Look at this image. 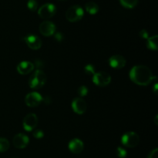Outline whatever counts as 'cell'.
Here are the masks:
<instances>
[{
    "label": "cell",
    "mask_w": 158,
    "mask_h": 158,
    "mask_svg": "<svg viewBox=\"0 0 158 158\" xmlns=\"http://www.w3.org/2000/svg\"><path fill=\"white\" fill-rule=\"evenodd\" d=\"M38 124V118L35 114H29L24 117L23 125L26 131H32Z\"/></svg>",
    "instance_id": "obj_8"
},
{
    "label": "cell",
    "mask_w": 158,
    "mask_h": 158,
    "mask_svg": "<svg viewBox=\"0 0 158 158\" xmlns=\"http://www.w3.org/2000/svg\"><path fill=\"white\" fill-rule=\"evenodd\" d=\"M33 63L29 61H23L17 66V71L19 74L26 75L32 72L34 69Z\"/></svg>",
    "instance_id": "obj_15"
},
{
    "label": "cell",
    "mask_w": 158,
    "mask_h": 158,
    "mask_svg": "<svg viewBox=\"0 0 158 158\" xmlns=\"http://www.w3.org/2000/svg\"><path fill=\"white\" fill-rule=\"evenodd\" d=\"M72 108L75 113L78 114H83L86 112L87 105L86 101L81 97H77L72 101Z\"/></svg>",
    "instance_id": "obj_11"
},
{
    "label": "cell",
    "mask_w": 158,
    "mask_h": 158,
    "mask_svg": "<svg viewBox=\"0 0 158 158\" xmlns=\"http://www.w3.org/2000/svg\"><path fill=\"white\" fill-rule=\"evenodd\" d=\"M126 60L121 55H114L109 59V64L114 69H122L126 65Z\"/></svg>",
    "instance_id": "obj_13"
},
{
    "label": "cell",
    "mask_w": 158,
    "mask_h": 158,
    "mask_svg": "<svg viewBox=\"0 0 158 158\" xmlns=\"http://www.w3.org/2000/svg\"><path fill=\"white\" fill-rule=\"evenodd\" d=\"M43 97L37 92H32L28 94L25 97V103L29 107L38 106L43 101Z\"/></svg>",
    "instance_id": "obj_7"
},
{
    "label": "cell",
    "mask_w": 158,
    "mask_h": 158,
    "mask_svg": "<svg viewBox=\"0 0 158 158\" xmlns=\"http://www.w3.org/2000/svg\"><path fill=\"white\" fill-rule=\"evenodd\" d=\"M121 142L123 146L129 148H133L138 145L139 142H140V137L137 133L130 131L122 136Z\"/></svg>",
    "instance_id": "obj_4"
},
{
    "label": "cell",
    "mask_w": 158,
    "mask_h": 158,
    "mask_svg": "<svg viewBox=\"0 0 158 158\" xmlns=\"http://www.w3.org/2000/svg\"><path fill=\"white\" fill-rule=\"evenodd\" d=\"M117 155L119 158H125L127 155V152L124 148L118 147L117 149Z\"/></svg>",
    "instance_id": "obj_22"
},
{
    "label": "cell",
    "mask_w": 158,
    "mask_h": 158,
    "mask_svg": "<svg viewBox=\"0 0 158 158\" xmlns=\"http://www.w3.org/2000/svg\"><path fill=\"white\" fill-rule=\"evenodd\" d=\"M47 77L42 69H36L29 80V86L32 89H40L46 83Z\"/></svg>",
    "instance_id": "obj_2"
},
{
    "label": "cell",
    "mask_w": 158,
    "mask_h": 158,
    "mask_svg": "<svg viewBox=\"0 0 158 158\" xmlns=\"http://www.w3.org/2000/svg\"><path fill=\"white\" fill-rule=\"evenodd\" d=\"M54 38H55L56 40H57L58 42H62L63 40V35L61 32H57L54 35Z\"/></svg>",
    "instance_id": "obj_28"
},
{
    "label": "cell",
    "mask_w": 158,
    "mask_h": 158,
    "mask_svg": "<svg viewBox=\"0 0 158 158\" xmlns=\"http://www.w3.org/2000/svg\"><path fill=\"white\" fill-rule=\"evenodd\" d=\"M33 136L34 137L37 139H40V138H43V136H44V133H43V131L41 130H35V131L33 132Z\"/></svg>",
    "instance_id": "obj_24"
},
{
    "label": "cell",
    "mask_w": 158,
    "mask_h": 158,
    "mask_svg": "<svg viewBox=\"0 0 158 158\" xmlns=\"http://www.w3.org/2000/svg\"><path fill=\"white\" fill-rule=\"evenodd\" d=\"M56 27L55 24L50 21H44L40 25V33L44 36H51L53 35L56 32Z\"/></svg>",
    "instance_id": "obj_9"
},
{
    "label": "cell",
    "mask_w": 158,
    "mask_h": 158,
    "mask_svg": "<svg viewBox=\"0 0 158 158\" xmlns=\"http://www.w3.org/2000/svg\"><path fill=\"white\" fill-rule=\"evenodd\" d=\"M130 78L139 86H148L157 77H154L149 67L143 65H137L130 71Z\"/></svg>",
    "instance_id": "obj_1"
},
{
    "label": "cell",
    "mask_w": 158,
    "mask_h": 158,
    "mask_svg": "<svg viewBox=\"0 0 158 158\" xmlns=\"http://www.w3.org/2000/svg\"><path fill=\"white\" fill-rule=\"evenodd\" d=\"M43 100L45 102V103H46V104H49V103H51V100H50V98H49V97H46V98L43 99Z\"/></svg>",
    "instance_id": "obj_30"
},
{
    "label": "cell",
    "mask_w": 158,
    "mask_h": 158,
    "mask_svg": "<svg viewBox=\"0 0 158 158\" xmlns=\"http://www.w3.org/2000/svg\"><path fill=\"white\" fill-rule=\"evenodd\" d=\"M84 12L80 6H73L67 9L66 12V18L68 21L75 23L80 21L83 18Z\"/></svg>",
    "instance_id": "obj_3"
},
{
    "label": "cell",
    "mask_w": 158,
    "mask_h": 158,
    "mask_svg": "<svg viewBox=\"0 0 158 158\" xmlns=\"http://www.w3.org/2000/svg\"><path fill=\"white\" fill-rule=\"evenodd\" d=\"M157 87H158V84L156 83L155 84H154V87H153V92L154 93L155 95H157Z\"/></svg>",
    "instance_id": "obj_29"
},
{
    "label": "cell",
    "mask_w": 158,
    "mask_h": 158,
    "mask_svg": "<svg viewBox=\"0 0 158 158\" xmlns=\"http://www.w3.org/2000/svg\"><path fill=\"white\" fill-rule=\"evenodd\" d=\"M9 148V140L4 137H0V153L6 152Z\"/></svg>",
    "instance_id": "obj_19"
},
{
    "label": "cell",
    "mask_w": 158,
    "mask_h": 158,
    "mask_svg": "<svg viewBox=\"0 0 158 158\" xmlns=\"http://www.w3.org/2000/svg\"><path fill=\"white\" fill-rule=\"evenodd\" d=\"M26 45L30 49L36 50L42 46V41L36 35H28L24 38Z\"/></svg>",
    "instance_id": "obj_12"
},
{
    "label": "cell",
    "mask_w": 158,
    "mask_h": 158,
    "mask_svg": "<svg viewBox=\"0 0 158 158\" xmlns=\"http://www.w3.org/2000/svg\"><path fill=\"white\" fill-rule=\"evenodd\" d=\"M12 143L15 148L18 149H23L26 148L29 143V138L24 134H18L13 137Z\"/></svg>",
    "instance_id": "obj_10"
},
{
    "label": "cell",
    "mask_w": 158,
    "mask_h": 158,
    "mask_svg": "<svg viewBox=\"0 0 158 158\" xmlns=\"http://www.w3.org/2000/svg\"><path fill=\"white\" fill-rule=\"evenodd\" d=\"M139 35H140V36L141 37V38L145 39V40H146V39L148 40V39L149 38V33H148V32L146 29H142V30L139 32Z\"/></svg>",
    "instance_id": "obj_26"
},
{
    "label": "cell",
    "mask_w": 158,
    "mask_h": 158,
    "mask_svg": "<svg viewBox=\"0 0 158 158\" xmlns=\"http://www.w3.org/2000/svg\"><path fill=\"white\" fill-rule=\"evenodd\" d=\"M77 93L80 97H83L87 95L88 89L86 86H80L77 89Z\"/></svg>",
    "instance_id": "obj_23"
},
{
    "label": "cell",
    "mask_w": 158,
    "mask_h": 158,
    "mask_svg": "<svg viewBox=\"0 0 158 158\" xmlns=\"http://www.w3.org/2000/svg\"><path fill=\"white\" fill-rule=\"evenodd\" d=\"M84 71L86 74L88 75H94V73H96L95 67H94V65L92 64H88L85 66Z\"/></svg>",
    "instance_id": "obj_21"
},
{
    "label": "cell",
    "mask_w": 158,
    "mask_h": 158,
    "mask_svg": "<svg viewBox=\"0 0 158 158\" xmlns=\"http://www.w3.org/2000/svg\"><path fill=\"white\" fill-rule=\"evenodd\" d=\"M158 115H156L155 116V117H154V123H155V124L156 125H157L158 124Z\"/></svg>",
    "instance_id": "obj_31"
},
{
    "label": "cell",
    "mask_w": 158,
    "mask_h": 158,
    "mask_svg": "<svg viewBox=\"0 0 158 158\" xmlns=\"http://www.w3.org/2000/svg\"><path fill=\"white\" fill-rule=\"evenodd\" d=\"M27 7L29 10L34 12L38 9V2L36 0H29L27 2Z\"/></svg>",
    "instance_id": "obj_20"
},
{
    "label": "cell",
    "mask_w": 158,
    "mask_h": 158,
    "mask_svg": "<svg viewBox=\"0 0 158 158\" xmlns=\"http://www.w3.org/2000/svg\"><path fill=\"white\" fill-rule=\"evenodd\" d=\"M69 149L72 153L76 154H80L84 148L83 141L78 138H74L71 140L69 143Z\"/></svg>",
    "instance_id": "obj_14"
},
{
    "label": "cell",
    "mask_w": 158,
    "mask_h": 158,
    "mask_svg": "<svg viewBox=\"0 0 158 158\" xmlns=\"http://www.w3.org/2000/svg\"><path fill=\"white\" fill-rule=\"evenodd\" d=\"M148 158H158V150L157 148L153 150L148 155Z\"/></svg>",
    "instance_id": "obj_27"
},
{
    "label": "cell",
    "mask_w": 158,
    "mask_h": 158,
    "mask_svg": "<svg viewBox=\"0 0 158 158\" xmlns=\"http://www.w3.org/2000/svg\"><path fill=\"white\" fill-rule=\"evenodd\" d=\"M93 81L97 86H106L110 84L111 81V77L106 72L100 71L94 73L93 77Z\"/></svg>",
    "instance_id": "obj_5"
},
{
    "label": "cell",
    "mask_w": 158,
    "mask_h": 158,
    "mask_svg": "<svg viewBox=\"0 0 158 158\" xmlns=\"http://www.w3.org/2000/svg\"><path fill=\"white\" fill-rule=\"evenodd\" d=\"M120 2L123 7L127 9H132L137 6L138 0H120Z\"/></svg>",
    "instance_id": "obj_18"
},
{
    "label": "cell",
    "mask_w": 158,
    "mask_h": 158,
    "mask_svg": "<svg viewBox=\"0 0 158 158\" xmlns=\"http://www.w3.org/2000/svg\"><path fill=\"white\" fill-rule=\"evenodd\" d=\"M147 47L151 50H157L158 49V36L157 35L149 37L147 41Z\"/></svg>",
    "instance_id": "obj_16"
},
{
    "label": "cell",
    "mask_w": 158,
    "mask_h": 158,
    "mask_svg": "<svg viewBox=\"0 0 158 158\" xmlns=\"http://www.w3.org/2000/svg\"><path fill=\"white\" fill-rule=\"evenodd\" d=\"M85 9H86V12L88 13L91 14V15H95V14H97L98 12L99 6L94 2H88L85 5Z\"/></svg>",
    "instance_id": "obj_17"
},
{
    "label": "cell",
    "mask_w": 158,
    "mask_h": 158,
    "mask_svg": "<svg viewBox=\"0 0 158 158\" xmlns=\"http://www.w3.org/2000/svg\"><path fill=\"white\" fill-rule=\"evenodd\" d=\"M56 12V9L53 4L46 3L39 9L38 15L42 19H49L55 15Z\"/></svg>",
    "instance_id": "obj_6"
},
{
    "label": "cell",
    "mask_w": 158,
    "mask_h": 158,
    "mask_svg": "<svg viewBox=\"0 0 158 158\" xmlns=\"http://www.w3.org/2000/svg\"><path fill=\"white\" fill-rule=\"evenodd\" d=\"M34 65V67H36L37 69H41L44 66V63H43V62L42 61V60H35V63H33Z\"/></svg>",
    "instance_id": "obj_25"
}]
</instances>
